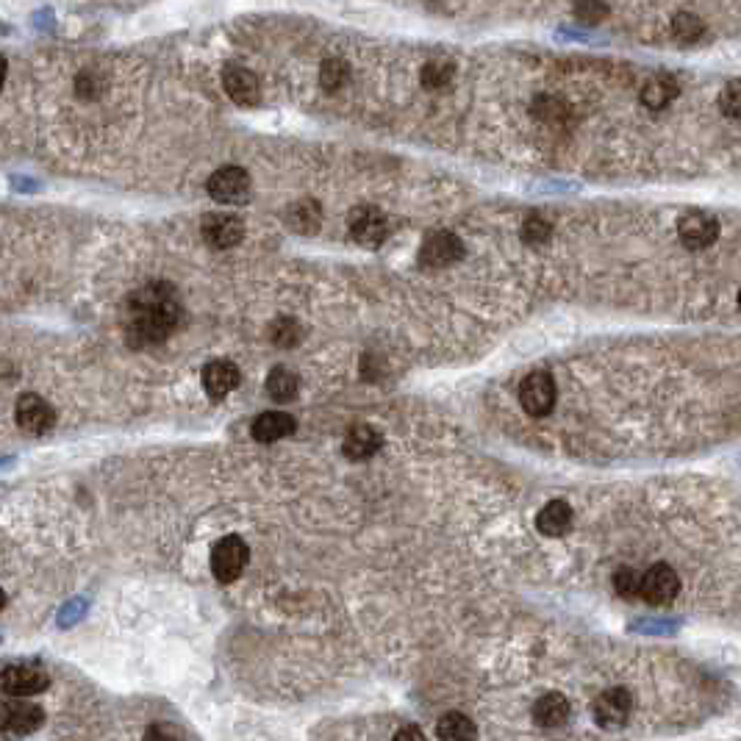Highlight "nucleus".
Wrapping results in <instances>:
<instances>
[{"label": "nucleus", "mask_w": 741, "mask_h": 741, "mask_svg": "<svg viewBox=\"0 0 741 741\" xmlns=\"http://www.w3.org/2000/svg\"><path fill=\"white\" fill-rule=\"evenodd\" d=\"M303 325L292 317H278V320L270 325V342L275 347H297L303 342Z\"/></svg>", "instance_id": "nucleus-24"}, {"label": "nucleus", "mask_w": 741, "mask_h": 741, "mask_svg": "<svg viewBox=\"0 0 741 741\" xmlns=\"http://www.w3.org/2000/svg\"><path fill=\"white\" fill-rule=\"evenodd\" d=\"M678 95V84L669 75H655L642 89V103L647 109H664Z\"/></svg>", "instance_id": "nucleus-22"}, {"label": "nucleus", "mask_w": 741, "mask_h": 741, "mask_svg": "<svg viewBox=\"0 0 741 741\" xmlns=\"http://www.w3.org/2000/svg\"><path fill=\"white\" fill-rule=\"evenodd\" d=\"M436 736L447 741H458V739H475L478 736V728L472 725V719L467 714H458V711H450L445 717L439 719L436 725Z\"/></svg>", "instance_id": "nucleus-23"}, {"label": "nucleus", "mask_w": 741, "mask_h": 741, "mask_svg": "<svg viewBox=\"0 0 741 741\" xmlns=\"http://www.w3.org/2000/svg\"><path fill=\"white\" fill-rule=\"evenodd\" d=\"M295 428L297 422L292 414H286V411H264V414H259V417L253 420L250 433H253V439L261 442V445H272V442H278V439L289 436Z\"/></svg>", "instance_id": "nucleus-17"}, {"label": "nucleus", "mask_w": 741, "mask_h": 741, "mask_svg": "<svg viewBox=\"0 0 741 741\" xmlns=\"http://www.w3.org/2000/svg\"><path fill=\"white\" fill-rule=\"evenodd\" d=\"M223 87L228 98L239 103V106H256L261 98L259 78L250 73L242 64H228L223 70Z\"/></svg>", "instance_id": "nucleus-14"}, {"label": "nucleus", "mask_w": 741, "mask_h": 741, "mask_svg": "<svg viewBox=\"0 0 741 741\" xmlns=\"http://www.w3.org/2000/svg\"><path fill=\"white\" fill-rule=\"evenodd\" d=\"M347 78H350V67L339 59H328L320 67V84L325 92H339L347 84Z\"/></svg>", "instance_id": "nucleus-27"}, {"label": "nucleus", "mask_w": 741, "mask_h": 741, "mask_svg": "<svg viewBox=\"0 0 741 741\" xmlns=\"http://www.w3.org/2000/svg\"><path fill=\"white\" fill-rule=\"evenodd\" d=\"M14 422H17L20 431L39 436V433H48L56 425V411H53L48 400H42L39 395H23L17 400V408H14Z\"/></svg>", "instance_id": "nucleus-10"}, {"label": "nucleus", "mask_w": 741, "mask_h": 741, "mask_svg": "<svg viewBox=\"0 0 741 741\" xmlns=\"http://www.w3.org/2000/svg\"><path fill=\"white\" fill-rule=\"evenodd\" d=\"M464 256V242L453 231H431L422 239L420 264L428 270H442Z\"/></svg>", "instance_id": "nucleus-6"}, {"label": "nucleus", "mask_w": 741, "mask_h": 741, "mask_svg": "<svg viewBox=\"0 0 741 741\" xmlns=\"http://www.w3.org/2000/svg\"><path fill=\"white\" fill-rule=\"evenodd\" d=\"M48 686V672L37 664H6L0 669V694L6 697H34Z\"/></svg>", "instance_id": "nucleus-3"}, {"label": "nucleus", "mask_w": 741, "mask_h": 741, "mask_svg": "<svg viewBox=\"0 0 741 741\" xmlns=\"http://www.w3.org/2000/svg\"><path fill=\"white\" fill-rule=\"evenodd\" d=\"M250 550L242 536H225L211 550V572L220 583H234L247 567Z\"/></svg>", "instance_id": "nucleus-4"}, {"label": "nucleus", "mask_w": 741, "mask_h": 741, "mask_svg": "<svg viewBox=\"0 0 741 741\" xmlns=\"http://www.w3.org/2000/svg\"><path fill=\"white\" fill-rule=\"evenodd\" d=\"M347 228L364 247H378L389 236V220L378 206H356L347 217Z\"/></svg>", "instance_id": "nucleus-7"}, {"label": "nucleus", "mask_w": 741, "mask_h": 741, "mask_svg": "<svg viewBox=\"0 0 741 741\" xmlns=\"http://www.w3.org/2000/svg\"><path fill=\"white\" fill-rule=\"evenodd\" d=\"M680 242L689 247V250H705L717 242L719 223L717 217L705 214V211H689L678 225Z\"/></svg>", "instance_id": "nucleus-13"}, {"label": "nucleus", "mask_w": 741, "mask_h": 741, "mask_svg": "<svg viewBox=\"0 0 741 741\" xmlns=\"http://www.w3.org/2000/svg\"><path fill=\"white\" fill-rule=\"evenodd\" d=\"M536 117H542L547 123H561V120L567 117V109H564L561 103H556V100L542 98L536 103Z\"/></svg>", "instance_id": "nucleus-31"}, {"label": "nucleus", "mask_w": 741, "mask_h": 741, "mask_svg": "<svg viewBox=\"0 0 741 741\" xmlns=\"http://www.w3.org/2000/svg\"><path fill=\"white\" fill-rule=\"evenodd\" d=\"M719 106H722V112L728 114L730 120H736L739 117V81H730L725 92H722V98H719Z\"/></svg>", "instance_id": "nucleus-32"}, {"label": "nucleus", "mask_w": 741, "mask_h": 741, "mask_svg": "<svg viewBox=\"0 0 741 741\" xmlns=\"http://www.w3.org/2000/svg\"><path fill=\"white\" fill-rule=\"evenodd\" d=\"M297 392H300V375L286 367H275L267 375V395L275 400V403H289L295 400Z\"/></svg>", "instance_id": "nucleus-21"}, {"label": "nucleus", "mask_w": 741, "mask_h": 741, "mask_svg": "<svg viewBox=\"0 0 741 741\" xmlns=\"http://www.w3.org/2000/svg\"><path fill=\"white\" fill-rule=\"evenodd\" d=\"M408 736H414V739H422V730L403 728V730H397V733H395V739H408Z\"/></svg>", "instance_id": "nucleus-33"}, {"label": "nucleus", "mask_w": 741, "mask_h": 741, "mask_svg": "<svg viewBox=\"0 0 741 741\" xmlns=\"http://www.w3.org/2000/svg\"><path fill=\"white\" fill-rule=\"evenodd\" d=\"M633 711V694L628 689H608L594 700V719L600 728H622Z\"/></svg>", "instance_id": "nucleus-12"}, {"label": "nucleus", "mask_w": 741, "mask_h": 741, "mask_svg": "<svg viewBox=\"0 0 741 741\" xmlns=\"http://www.w3.org/2000/svg\"><path fill=\"white\" fill-rule=\"evenodd\" d=\"M239 383H242V372L234 361L214 359L203 367V389L214 400H223L225 395H231Z\"/></svg>", "instance_id": "nucleus-15"}, {"label": "nucleus", "mask_w": 741, "mask_h": 741, "mask_svg": "<svg viewBox=\"0 0 741 741\" xmlns=\"http://www.w3.org/2000/svg\"><path fill=\"white\" fill-rule=\"evenodd\" d=\"M519 406L531 417H547L556 406V381L550 372L536 370L519 383Z\"/></svg>", "instance_id": "nucleus-5"}, {"label": "nucleus", "mask_w": 741, "mask_h": 741, "mask_svg": "<svg viewBox=\"0 0 741 741\" xmlns=\"http://www.w3.org/2000/svg\"><path fill=\"white\" fill-rule=\"evenodd\" d=\"M203 239L206 245L214 250H231L234 245L242 242L245 236V225L234 214H206L203 223H200Z\"/></svg>", "instance_id": "nucleus-11"}, {"label": "nucleus", "mask_w": 741, "mask_h": 741, "mask_svg": "<svg viewBox=\"0 0 741 741\" xmlns=\"http://www.w3.org/2000/svg\"><path fill=\"white\" fill-rule=\"evenodd\" d=\"M6 606V594H3V589H0V608Z\"/></svg>", "instance_id": "nucleus-35"}, {"label": "nucleus", "mask_w": 741, "mask_h": 741, "mask_svg": "<svg viewBox=\"0 0 741 741\" xmlns=\"http://www.w3.org/2000/svg\"><path fill=\"white\" fill-rule=\"evenodd\" d=\"M6 73H9V67H6V59L0 56V89H3V84H6Z\"/></svg>", "instance_id": "nucleus-34"}, {"label": "nucleus", "mask_w": 741, "mask_h": 741, "mask_svg": "<svg viewBox=\"0 0 741 741\" xmlns=\"http://www.w3.org/2000/svg\"><path fill=\"white\" fill-rule=\"evenodd\" d=\"M383 445V436L378 433V428H372L367 422H356L350 425L342 439V450H345L347 458L353 461H364V458L375 456Z\"/></svg>", "instance_id": "nucleus-16"}, {"label": "nucleus", "mask_w": 741, "mask_h": 741, "mask_svg": "<svg viewBox=\"0 0 741 741\" xmlns=\"http://www.w3.org/2000/svg\"><path fill=\"white\" fill-rule=\"evenodd\" d=\"M680 592V578L669 564H653L642 575L639 583V597H644L650 606H667Z\"/></svg>", "instance_id": "nucleus-8"}, {"label": "nucleus", "mask_w": 741, "mask_h": 741, "mask_svg": "<svg viewBox=\"0 0 741 741\" xmlns=\"http://www.w3.org/2000/svg\"><path fill=\"white\" fill-rule=\"evenodd\" d=\"M453 75H456V64L447 62V59H431V62L422 67V87L445 89L450 87Z\"/></svg>", "instance_id": "nucleus-25"}, {"label": "nucleus", "mask_w": 741, "mask_h": 741, "mask_svg": "<svg viewBox=\"0 0 741 741\" xmlns=\"http://www.w3.org/2000/svg\"><path fill=\"white\" fill-rule=\"evenodd\" d=\"M550 223L544 220V217H539V214H533V217H528L525 223H522V239L528 242L531 247H542L547 239H550Z\"/></svg>", "instance_id": "nucleus-29"}, {"label": "nucleus", "mask_w": 741, "mask_h": 741, "mask_svg": "<svg viewBox=\"0 0 741 741\" xmlns=\"http://www.w3.org/2000/svg\"><path fill=\"white\" fill-rule=\"evenodd\" d=\"M575 17L581 23L600 25L608 17V6L603 0H575Z\"/></svg>", "instance_id": "nucleus-30"}, {"label": "nucleus", "mask_w": 741, "mask_h": 741, "mask_svg": "<svg viewBox=\"0 0 741 741\" xmlns=\"http://www.w3.org/2000/svg\"><path fill=\"white\" fill-rule=\"evenodd\" d=\"M206 189H209V195L217 203L239 206L250 195V175L242 167H223V170H217V173L211 175Z\"/></svg>", "instance_id": "nucleus-9"}, {"label": "nucleus", "mask_w": 741, "mask_h": 741, "mask_svg": "<svg viewBox=\"0 0 741 741\" xmlns=\"http://www.w3.org/2000/svg\"><path fill=\"white\" fill-rule=\"evenodd\" d=\"M572 519H575V514H572V506H569V503H564V500H550V503L539 511L536 528H539L544 536L558 539V536H564V533L572 528Z\"/></svg>", "instance_id": "nucleus-19"}, {"label": "nucleus", "mask_w": 741, "mask_h": 741, "mask_svg": "<svg viewBox=\"0 0 741 741\" xmlns=\"http://www.w3.org/2000/svg\"><path fill=\"white\" fill-rule=\"evenodd\" d=\"M286 223L297 234H317L322 225V209L314 200H297L286 209Z\"/></svg>", "instance_id": "nucleus-20"}, {"label": "nucleus", "mask_w": 741, "mask_h": 741, "mask_svg": "<svg viewBox=\"0 0 741 741\" xmlns=\"http://www.w3.org/2000/svg\"><path fill=\"white\" fill-rule=\"evenodd\" d=\"M184 320L181 300L170 284H148L125 300L123 331L131 347L167 342Z\"/></svg>", "instance_id": "nucleus-1"}, {"label": "nucleus", "mask_w": 741, "mask_h": 741, "mask_svg": "<svg viewBox=\"0 0 741 741\" xmlns=\"http://www.w3.org/2000/svg\"><path fill=\"white\" fill-rule=\"evenodd\" d=\"M533 719L542 728H561L569 719V700L564 694L547 692L533 703Z\"/></svg>", "instance_id": "nucleus-18"}, {"label": "nucleus", "mask_w": 741, "mask_h": 741, "mask_svg": "<svg viewBox=\"0 0 741 741\" xmlns=\"http://www.w3.org/2000/svg\"><path fill=\"white\" fill-rule=\"evenodd\" d=\"M45 722V711L25 697H9L0 703V733L3 736H28Z\"/></svg>", "instance_id": "nucleus-2"}, {"label": "nucleus", "mask_w": 741, "mask_h": 741, "mask_svg": "<svg viewBox=\"0 0 741 741\" xmlns=\"http://www.w3.org/2000/svg\"><path fill=\"white\" fill-rule=\"evenodd\" d=\"M672 34H675V39L683 42V45H692V42H697V39L703 37V20L689 12L675 14V20H672Z\"/></svg>", "instance_id": "nucleus-26"}, {"label": "nucleus", "mask_w": 741, "mask_h": 741, "mask_svg": "<svg viewBox=\"0 0 741 741\" xmlns=\"http://www.w3.org/2000/svg\"><path fill=\"white\" fill-rule=\"evenodd\" d=\"M639 583H642V575L636 569L622 567L614 572V589L622 600H636L639 597Z\"/></svg>", "instance_id": "nucleus-28"}]
</instances>
